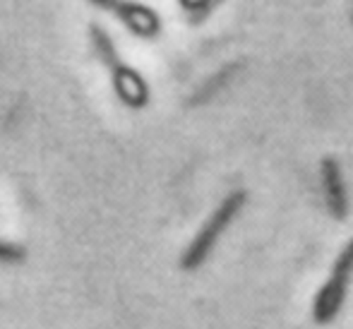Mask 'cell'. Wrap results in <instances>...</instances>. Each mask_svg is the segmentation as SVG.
Masks as SVG:
<instances>
[{
  "instance_id": "1",
  "label": "cell",
  "mask_w": 353,
  "mask_h": 329,
  "mask_svg": "<svg viewBox=\"0 0 353 329\" xmlns=\"http://www.w3.org/2000/svg\"><path fill=\"white\" fill-rule=\"evenodd\" d=\"M89 41H92V48L99 56V61L111 70V79H113V87H116L118 97L135 108L144 106L149 97L147 84H144V79L137 74V70H132L128 63H123L111 34H108L101 24H89Z\"/></svg>"
},
{
  "instance_id": "2",
  "label": "cell",
  "mask_w": 353,
  "mask_h": 329,
  "mask_svg": "<svg viewBox=\"0 0 353 329\" xmlns=\"http://www.w3.org/2000/svg\"><path fill=\"white\" fill-rule=\"evenodd\" d=\"M243 207H245V192L243 190H236L223 197L221 202H219V207L212 212V217L202 223V228L190 241V246L185 248V252H183V257H181V267L188 269V272L202 267L207 257L212 255L219 238H221L223 231L236 221V217L241 214Z\"/></svg>"
},
{
  "instance_id": "3",
  "label": "cell",
  "mask_w": 353,
  "mask_h": 329,
  "mask_svg": "<svg viewBox=\"0 0 353 329\" xmlns=\"http://www.w3.org/2000/svg\"><path fill=\"white\" fill-rule=\"evenodd\" d=\"M351 277H353V238L344 246V250L336 255L334 264H332L330 279H327L325 286L317 293L315 306H312L315 322L327 325V322H332L339 315L341 306H344L346 291H349Z\"/></svg>"
},
{
  "instance_id": "4",
  "label": "cell",
  "mask_w": 353,
  "mask_h": 329,
  "mask_svg": "<svg viewBox=\"0 0 353 329\" xmlns=\"http://www.w3.org/2000/svg\"><path fill=\"white\" fill-rule=\"evenodd\" d=\"M89 3L97 5L103 12H111L113 17L125 24L135 37L152 39V37H157L159 29H161L159 14L154 12L152 8H147V5L135 3V0H89Z\"/></svg>"
},
{
  "instance_id": "5",
  "label": "cell",
  "mask_w": 353,
  "mask_h": 329,
  "mask_svg": "<svg viewBox=\"0 0 353 329\" xmlns=\"http://www.w3.org/2000/svg\"><path fill=\"white\" fill-rule=\"evenodd\" d=\"M320 176L330 214L334 219H346V214H349V192H346V183L344 176H341L339 161L332 157H325L320 163Z\"/></svg>"
},
{
  "instance_id": "6",
  "label": "cell",
  "mask_w": 353,
  "mask_h": 329,
  "mask_svg": "<svg viewBox=\"0 0 353 329\" xmlns=\"http://www.w3.org/2000/svg\"><path fill=\"white\" fill-rule=\"evenodd\" d=\"M233 70H238L236 66H228V68H223L221 72H216L212 79H207L205 84H202V89L195 94V99H192V103H202V101H207V99H212L214 94L219 92V89L223 87V84H228V79H231V74H233Z\"/></svg>"
},
{
  "instance_id": "7",
  "label": "cell",
  "mask_w": 353,
  "mask_h": 329,
  "mask_svg": "<svg viewBox=\"0 0 353 329\" xmlns=\"http://www.w3.org/2000/svg\"><path fill=\"white\" fill-rule=\"evenodd\" d=\"M24 260V250L14 243L0 241V262H19Z\"/></svg>"
},
{
  "instance_id": "8",
  "label": "cell",
  "mask_w": 353,
  "mask_h": 329,
  "mask_svg": "<svg viewBox=\"0 0 353 329\" xmlns=\"http://www.w3.org/2000/svg\"><path fill=\"white\" fill-rule=\"evenodd\" d=\"M351 19H353V12H351Z\"/></svg>"
}]
</instances>
